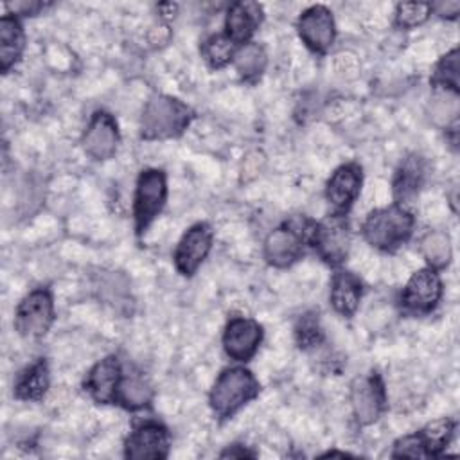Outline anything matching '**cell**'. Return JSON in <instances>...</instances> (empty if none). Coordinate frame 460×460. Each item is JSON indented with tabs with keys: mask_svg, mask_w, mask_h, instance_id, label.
<instances>
[{
	"mask_svg": "<svg viewBox=\"0 0 460 460\" xmlns=\"http://www.w3.org/2000/svg\"><path fill=\"white\" fill-rule=\"evenodd\" d=\"M192 110L169 95H153L140 119V133L146 140L180 137L192 120Z\"/></svg>",
	"mask_w": 460,
	"mask_h": 460,
	"instance_id": "6da1fadb",
	"label": "cell"
},
{
	"mask_svg": "<svg viewBox=\"0 0 460 460\" xmlns=\"http://www.w3.org/2000/svg\"><path fill=\"white\" fill-rule=\"evenodd\" d=\"M413 225L415 219L404 207L392 205L377 208L367 216L363 223V235L372 246L383 252H394L410 239Z\"/></svg>",
	"mask_w": 460,
	"mask_h": 460,
	"instance_id": "7a4b0ae2",
	"label": "cell"
},
{
	"mask_svg": "<svg viewBox=\"0 0 460 460\" xmlns=\"http://www.w3.org/2000/svg\"><path fill=\"white\" fill-rule=\"evenodd\" d=\"M259 383L246 368H226L210 390V408L219 419L232 417L239 408L255 399Z\"/></svg>",
	"mask_w": 460,
	"mask_h": 460,
	"instance_id": "3957f363",
	"label": "cell"
},
{
	"mask_svg": "<svg viewBox=\"0 0 460 460\" xmlns=\"http://www.w3.org/2000/svg\"><path fill=\"white\" fill-rule=\"evenodd\" d=\"M167 198L165 174L160 169H146L137 180L133 216L137 235H142L153 219L160 214Z\"/></svg>",
	"mask_w": 460,
	"mask_h": 460,
	"instance_id": "277c9868",
	"label": "cell"
},
{
	"mask_svg": "<svg viewBox=\"0 0 460 460\" xmlns=\"http://www.w3.org/2000/svg\"><path fill=\"white\" fill-rule=\"evenodd\" d=\"M320 257L331 264L340 266L350 250V232L343 216L334 214L318 225L311 226L309 239Z\"/></svg>",
	"mask_w": 460,
	"mask_h": 460,
	"instance_id": "5b68a950",
	"label": "cell"
},
{
	"mask_svg": "<svg viewBox=\"0 0 460 460\" xmlns=\"http://www.w3.org/2000/svg\"><path fill=\"white\" fill-rule=\"evenodd\" d=\"M54 322V300L49 289L31 291L16 307L14 327L25 338H41Z\"/></svg>",
	"mask_w": 460,
	"mask_h": 460,
	"instance_id": "8992f818",
	"label": "cell"
},
{
	"mask_svg": "<svg viewBox=\"0 0 460 460\" xmlns=\"http://www.w3.org/2000/svg\"><path fill=\"white\" fill-rule=\"evenodd\" d=\"M385 385L379 374L370 372L354 379L350 386V404L359 424L367 426L376 422L385 410Z\"/></svg>",
	"mask_w": 460,
	"mask_h": 460,
	"instance_id": "52a82bcc",
	"label": "cell"
},
{
	"mask_svg": "<svg viewBox=\"0 0 460 460\" xmlns=\"http://www.w3.org/2000/svg\"><path fill=\"white\" fill-rule=\"evenodd\" d=\"M442 296V282L433 268H424L415 271L401 296L406 311L411 313H429L435 309Z\"/></svg>",
	"mask_w": 460,
	"mask_h": 460,
	"instance_id": "ba28073f",
	"label": "cell"
},
{
	"mask_svg": "<svg viewBox=\"0 0 460 460\" xmlns=\"http://www.w3.org/2000/svg\"><path fill=\"white\" fill-rule=\"evenodd\" d=\"M210 246H212L210 226L207 223H198V225L190 226L183 234L181 241L178 243V246L174 250L176 270L185 277L194 275L196 270L199 268V264L208 255Z\"/></svg>",
	"mask_w": 460,
	"mask_h": 460,
	"instance_id": "9c48e42d",
	"label": "cell"
},
{
	"mask_svg": "<svg viewBox=\"0 0 460 460\" xmlns=\"http://www.w3.org/2000/svg\"><path fill=\"white\" fill-rule=\"evenodd\" d=\"M169 453V433L158 422H144L128 437L124 446L126 458L146 460V458H165Z\"/></svg>",
	"mask_w": 460,
	"mask_h": 460,
	"instance_id": "30bf717a",
	"label": "cell"
},
{
	"mask_svg": "<svg viewBox=\"0 0 460 460\" xmlns=\"http://www.w3.org/2000/svg\"><path fill=\"white\" fill-rule=\"evenodd\" d=\"M311 226L307 230H296L291 226H280L273 230L264 241V257L271 266L288 268L304 253V239H309Z\"/></svg>",
	"mask_w": 460,
	"mask_h": 460,
	"instance_id": "8fae6325",
	"label": "cell"
},
{
	"mask_svg": "<svg viewBox=\"0 0 460 460\" xmlns=\"http://www.w3.org/2000/svg\"><path fill=\"white\" fill-rule=\"evenodd\" d=\"M298 34L302 41L314 52H325L331 49L336 29L332 14L323 5H313L298 18Z\"/></svg>",
	"mask_w": 460,
	"mask_h": 460,
	"instance_id": "7c38bea8",
	"label": "cell"
},
{
	"mask_svg": "<svg viewBox=\"0 0 460 460\" xmlns=\"http://www.w3.org/2000/svg\"><path fill=\"white\" fill-rule=\"evenodd\" d=\"M262 329L255 320L232 318L223 334L225 352L235 361H248L259 349Z\"/></svg>",
	"mask_w": 460,
	"mask_h": 460,
	"instance_id": "4fadbf2b",
	"label": "cell"
},
{
	"mask_svg": "<svg viewBox=\"0 0 460 460\" xmlns=\"http://www.w3.org/2000/svg\"><path fill=\"white\" fill-rule=\"evenodd\" d=\"M119 146V129L115 119L106 111H95L83 137L84 151L95 160H108Z\"/></svg>",
	"mask_w": 460,
	"mask_h": 460,
	"instance_id": "5bb4252c",
	"label": "cell"
},
{
	"mask_svg": "<svg viewBox=\"0 0 460 460\" xmlns=\"http://www.w3.org/2000/svg\"><path fill=\"white\" fill-rule=\"evenodd\" d=\"M120 379V363L117 356H108L90 370L84 381V388L97 402L110 404L117 401Z\"/></svg>",
	"mask_w": 460,
	"mask_h": 460,
	"instance_id": "9a60e30c",
	"label": "cell"
},
{
	"mask_svg": "<svg viewBox=\"0 0 460 460\" xmlns=\"http://www.w3.org/2000/svg\"><path fill=\"white\" fill-rule=\"evenodd\" d=\"M361 167L354 162L345 164L334 171L327 181L325 196L338 212H347L361 189Z\"/></svg>",
	"mask_w": 460,
	"mask_h": 460,
	"instance_id": "2e32d148",
	"label": "cell"
},
{
	"mask_svg": "<svg viewBox=\"0 0 460 460\" xmlns=\"http://www.w3.org/2000/svg\"><path fill=\"white\" fill-rule=\"evenodd\" d=\"M262 9L255 2H235L226 13V36L237 43H248L250 36L261 23Z\"/></svg>",
	"mask_w": 460,
	"mask_h": 460,
	"instance_id": "e0dca14e",
	"label": "cell"
},
{
	"mask_svg": "<svg viewBox=\"0 0 460 460\" xmlns=\"http://www.w3.org/2000/svg\"><path fill=\"white\" fill-rule=\"evenodd\" d=\"M363 295L361 280L350 271H338L331 282V304L336 313L352 316Z\"/></svg>",
	"mask_w": 460,
	"mask_h": 460,
	"instance_id": "ac0fdd59",
	"label": "cell"
},
{
	"mask_svg": "<svg viewBox=\"0 0 460 460\" xmlns=\"http://www.w3.org/2000/svg\"><path fill=\"white\" fill-rule=\"evenodd\" d=\"M25 45L22 23L16 16L5 14L0 20V70L9 72L20 59Z\"/></svg>",
	"mask_w": 460,
	"mask_h": 460,
	"instance_id": "d6986e66",
	"label": "cell"
},
{
	"mask_svg": "<svg viewBox=\"0 0 460 460\" xmlns=\"http://www.w3.org/2000/svg\"><path fill=\"white\" fill-rule=\"evenodd\" d=\"M426 178V164L419 155L408 156L397 169L394 178V194L404 203L410 201L422 187Z\"/></svg>",
	"mask_w": 460,
	"mask_h": 460,
	"instance_id": "ffe728a7",
	"label": "cell"
},
{
	"mask_svg": "<svg viewBox=\"0 0 460 460\" xmlns=\"http://www.w3.org/2000/svg\"><path fill=\"white\" fill-rule=\"evenodd\" d=\"M49 388V367L43 359L27 367L14 383V395L22 401H40Z\"/></svg>",
	"mask_w": 460,
	"mask_h": 460,
	"instance_id": "44dd1931",
	"label": "cell"
},
{
	"mask_svg": "<svg viewBox=\"0 0 460 460\" xmlns=\"http://www.w3.org/2000/svg\"><path fill=\"white\" fill-rule=\"evenodd\" d=\"M232 61L243 79L253 81L264 72L268 59H266V52L261 45L244 43V45L237 47Z\"/></svg>",
	"mask_w": 460,
	"mask_h": 460,
	"instance_id": "7402d4cb",
	"label": "cell"
},
{
	"mask_svg": "<svg viewBox=\"0 0 460 460\" xmlns=\"http://www.w3.org/2000/svg\"><path fill=\"white\" fill-rule=\"evenodd\" d=\"M153 392L149 385L138 377V376H126L120 379L119 392H117V401L128 408V410H138L144 408L151 402Z\"/></svg>",
	"mask_w": 460,
	"mask_h": 460,
	"instance_id": "603a6c76",
	"label": "cell"
},
{
	"mask_svg": "<svg viewBox=\"0 0 460 460\" xmlns=\"http://www.w3.org/2000/svg\"><path fill=\"white\" fill-rule=\"evenodd\" d=\"M420 250H422V255L424 259L428 261V264L433 268V270H438V268H446L451 261V241L447 237V234L444 232H429L422 237L420 241Z\"/></svg>",
	"mask_w": 460,
	"mask_h": 460,
	"instance_id": "cb8c5ba5",
	"label": "cell"
},
{
	"mask_svg": "<svg viewBox=\"0 0 460 460\" xmlns=\"http://www.w3.org/2000/svg\"><path fill=\"white\" fill-rule=\"evenodd\" d=\"M453 431H455V422L449 419L433 420L424 429H420L419 435L424 442L428 456H438L449 444Z\"/></svg>",
	"mask_w": 460,
	"mask_h": 460,
	"instance_id": "d4e9b609",
	"label": "cell"
},
{
	"mask_svg": "<svg viewBox=\"0 0 460 460\" xmlns=\"http://www.w3.org/2000/svg\"><path fill=\"white\" fill-rule=\"evenodd\" d=\"M237 45L226 34H214L210 36L203 47L201 54L212 68H223L234 59Z\"/></svg>",
	"mask_w": 460,
	"mask_h": 460,
	"instance_id": "484cf974",
	"label": "cell"
},
{
	"mask_svg": "<svg viewBox=\"0 0 460 460\" xmlns=\"http://www.w3.org/2000/svg\"><path fill=\"white\" fill-rule=\"evenodd\" d=\"M429 111L437 124L449 126L458 115V92L451 88H435Z\"/></svg>",
	"mask_w": 460,
	"mask_h": 460,
	"instance_id": "4316f807",
	"label": "cell"
},
{
	"mask_svg": "<svg viewBox=\"0 0 460 460\" xmlns=\"http://www.w3.org/2000/svg\"><path fill=\"white\" fill-rule=\"evenodd\" d=\"M101 293L106 298V302L113 304L117 309L128 307L131 309L133 302H128L129 295V282L120 273H106L101 277Z\"/></svg>",
	"mask_w": 460,
	"mask_h": 460,
	"instance_id": "83f0119b",
	"label": "cell"
},
{
	"mask_svg": "<svg viewBox=\"0 0 460 460\" xmlns=\"http://www.w3.org/2000/svg\"><path fill=\"white\" fill-rule=\"evenodd\" d=\"M458 72H460V63H458V50L453 49L449 54H446L433 74V84L435 88H451L458 92Z\"/></svg>",
	"mask_w": 460,
	"mask_h": 460,
	"instance_id": "f1b7e54d",
	"label": "cell"
},
{
	"mask_svg": "<svg viewBox=\"0 0 460 460\" xmlns=\"http://www.w3.org/2000/svg\"><path fill=\"white\" fill-rule=\"evenodd\" d=\"M295 336L300 349H313L322 341L323 334L314 313H305L304 316H300L295 327Z\"/></svg>",
	"mask_w": 460,
	"mask_h": 460,
	"instance_id": "f546056e",
	"label": "cell"
},
{
	"mask_svg": "<svg viewBox=\"0 0 460 460\" xmlns=\"http://www.w3.org/2000/svg\"><path fill=\"white\" fill-rule=\"evenodd\" d=\"M431 4L428 2H402L397 5L395 22L399 27H415L428 20Z\"/></svg>",
	"mask_w": 460,
	"mask_h": 460,
	"instance_id": "4dcf8cb0",
	"label": "cell"
},
{
	"mask_svg": "<svg viewBox=\"0 0 460 460\" xmlns=\"http://www.w3.org/2000/svg\"><path fill=\"white\" fill-rule=\"evenodd\" d=\"M392 456L394 458H428V453H426L420 435L415 433V435L399 438L394 446Z\"/></svg>",
	"mask_w": 460,
	"mask_h": 460,
	"instance_id": "1f68e13d",
	"label": "cell"
},
{
	"mask_svg": "<svg viewBox=\"0 0 460 460\" xmlns=\"http://www.w3.org/2000/svg\"><path fill=\"white\" fill-rule=\"evenodd\" d=\"M437 11V14H440L442 18H456L458 11H460V2H438V4H431V11Z\"/></svg>",
	"mask_w": 460,
	"mask_h": 460,
	"instance_id": "d6a6232c",
	"label": "cell"
},
{
	"mask_svg": "<svg viewBox=\"0 0 460 460\" xmlns=\"http://www.w3.org/2000/svg\"><path fill=\"white\" fill-rule=\"evenodd\" d=\"M9 7L18 14H36L38 11L45 9L47 4H43V2H14V4H9Z\"/></svg>",
	"mask_w": 460,
	"mask_h": 460,
	"instance_id": "836d02e7",
	"label": "cell"
},
{
	"mask_svg": "<svg viewBox=\"0 0 460 460\" xmlns=\"http://www.w3.org/2000/svg\"><path fill=\"white\" fill-rule=\"evenodd\" d=\"M221 456H239V458H243V456H253L252 453H246V451H235V449H228V451H223L221 453Z\"/></svg>",
	"mask_w": 460,
	"mask_h": 460,
	"instance_id": "e575fe53",
	"label": "cell"
}]
</instances>
